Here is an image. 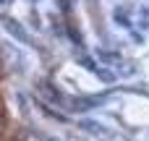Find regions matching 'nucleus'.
<instances>
[{
	"instance_id": "8",
	"label": "nucleus",
	"mask_w": 149,
	"mask_h": 141,
	"mask_svg": "<svg viewBox=\"0 0 149 141\" xmlns=\"http://www.w3.org/2000/svg\"><path fill=\"white\" fill-rule=\"evenodd\" d=\"M10 3H13V0H0V5H3V8H8Z\"/></svg>"
},
{
	"instance_id": "6",
	"label": "nucleus",
	"mask_w": 149,
	"mask_h": 141,
	"mask_svg": "<svg viewBox=\"0 0 149 141\" xmlns=\"http://www.w3.org/2000/svg\"><path fill=\"white\" fill-rule=\"evenodd\" d=\"M79 63H81V65H84L86 71H92V73H97V71H100V65H97V63H94L92 58H86V55H81V58H79Z\"/></svg>"
},
{
	"instance_id": "3",
	"label": "nucleus",
	"mask_w": 149,
	"mask_h": 141,
	"mask_svg": "<svg viewBox=\"0 0 149 141\" xmlns=\"http://www.w3.org/2000/svg\"><path fill=\"white\" fill-rule=\"evenodd\" d=\"M37 89H39L50 102H55V105H68V99L63 97V92H60L52 81H47V78H45V81H39V84H37Z\"/></svg>"
},
{
	"instance_id": "1",
	"label": "nucleus",
	"mask_w": 149,
	"mask_h": 141,
	"mask_svg": "<svg viewBox=\"0 0 149 141\" xmlns=\"http://www.w3.org/2000/svg\"><path fill=\"white\" fill-rule=\"evenodd\" d=\"M0 24H3V29H5V31H8V34L16 39V42H21V44H26V47H31V44H34V39L29 37V31H26V29H24V26L16 21V18L3 16V18H0Z\"/></svg>"
},
{
	"instance_id": "2",
	"label": "nucleus",
	"mask_w": 149,
	"mask_h": 141,
	"mask_svg": "<svg viewBox=\"0 0 149 141\" xmlns=\"http://www.w3.org/2000/svg\"><path fill=\"white\" fill-rule=\"evenodd\" d=\"M107 99V94H100V97H76V99H68V110H79V113H89L94 110L97 105H102Z\"/></svg>"
},
{
	"instance_id": "7",
	"label": "nucleus",
	"mask_w": 149,
	"mask_h": 141,
	"mask_svg": "<svg viewBox=\"0 0 149 141\" xmlns=\"http://www.w3.org/2000/svg\"><path fill=\"white\" fill-rule=\"evenodd\" d=\"M60 10L68 16V13H71V0H60Z\"/></svg>"
},
{
	"instance_id": "5",
	"label": "nucleus",
	"mask_w": 149,
	"mask_h": 141,
	"mask_svg": "<svg viewBox=\"0 0 149 141\" xmlns=\"http://www.w3.org/2000/svg\"><path fill=\"white\" fill-rule=\"evenodd\" d=\"M26 136H29V141H58V139H52L50 133H45V131H29Z\"/></svg>"
},
{
	"instance_id": "4",
	"label": "nucleus",
	"mask_w": 149,
	"mask_h": 141,
	"mask_svg": "<svg viewBox=\"0 0 149 141\" xmlns=\"http://www.w3.org/2000/svg\"><path fill=\"white\" fill-rule=\"evenodd\" d=\"M79 126H81L84 131H92L94 136H102V133H107V128H105V126H100V123H94V120H81Z\"/></svg>"
}]
</instances>
